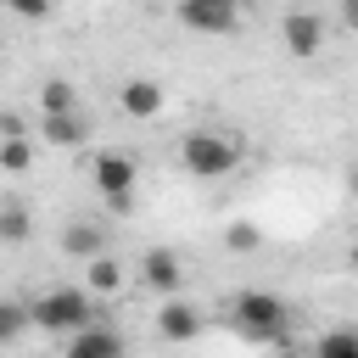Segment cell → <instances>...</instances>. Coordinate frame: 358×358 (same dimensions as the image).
I'll list each match as a JSON object with an SVG mask.
<instances>
[{
    "label": "cell",
    "instance_id": "cell-17",
    "mask_svg": "<svg viewBox=\"0 0 358 358\" xmlns=\"http://www.w3.org/2000/svg\"><path fill=\"white\" fill-rule=\"evenodd\" d=\"M28 324H34V319H28V308H22V302H0V347H6V341H17Z\"/></svg>",
    "mask_w": 358,
    "mask_h": 358
},
{
    "label": "cell",
    "instance_id": "cell-15",
    "mask_svg": "<svg viewBox=\"0 0 358 358\" xmlns=\"http://www.w3.org/2000/svg\"><path fill=\"white\" fill-rule=\"evenodd\" d=\"M224 246H229V252H257V246H263V229H257L252 218H235V224H224Z\"/></svg>",
    "mask_w": 358,
    "mask_h": 358
},
{
    "label": "cell",
    "instance_id": "cell-16",
    "mask_svg": "<svg viewBox=\"0 0 358 358\" xmlns=\"http://www.w3.org/2000/svg\"><path fill=\"white\" fill-rule=\"evenodd\" d=\"M117 285H123L117 257H95V263H90V291H101V296H106V291H117Z\"/></svg>",
    "mask_w": 358,
    "mask_h": 358
},
{
    "label": "cell",
    "instance_id": "cell-23",
    "mask_svg": "<svg viewBox=\"0 0 358 358\" xmlns=\"http://www.w3.org/2000/svg\"><path fill=\"white\" fill-rule=\"evenodd\" d=\"M347 190H352V196H358V162H352V168H347Z\"/></svg>",
    "mask_w": 358,
    "mask_h": 358
},
{
    "label": "cell",
    "instance_id": "cell-24",
    "mask_svg": "<svg viewBox=\"0 0 358 358\" xmlns=\"http://www.w3.org/2000/svg\"><path fill=\"white\" fill-rule=\"evenodd\" d=\"M347 268H358V241H352V252H347Z\"/></svg>",
    "mask_w": 358,
    "mask_h": 358
},
{
    "label": "cell",
    "instance_id": "cell-20",
    "mask_svg": "<svg viewBox=\"0 0 358 358\" xmlns=\"http://www.w3.org/2000/svg\"><path fill=\"white\" fill-rule=\"evenodd\" d=\"M0 140H28V123L17 112H0Z\"/></svg>",
    "mask_w": 358,
    "mask_h": 358
},
{
    "label": "cell",
    "instance_id": "cell-21",
    "mask_svg": "<svg viewBox=\"0 0 358 358\" xmlns=\"http://www.w3.org/2000/svg\"><path fill=\"white\" fill-rule=\"evenodd\" d=\"M11 11H17L22 22H45V17H50V6H34V0H17Z\"/></svg>",
    "mask_w": 358,
    "mask_h": 358
},
{
    "label": "cell",
    "instance_id": "cell-7",
    "mask_svg": "<svg viewBox=\"0 0 358 358\" xmlns=\"http://www.w3.org/2000/svg\"><path fill=\"white\" fill-rule=\"evenodd\" d=\"M140 280H145L151 291H162V296H179V285H185L179 252H173V246H151V252L140 257Z\"/></svg>",
    "mask_w": 358,
    "mask_h": 358
},
{
    "label": "cell",
    "instance_id": "cell-18",
    "mask_svg": "<svg viewBox=\"0 0 358 358\" xmlns=\"http://www.w3.org/2000/svg\"><path fill=\"white\" fill-rule=\"evenodd\" d=\"M0 241H11V246H17V241H28V213H22L17 201H6V207H0Z\"/></svg>",
    "mask_w": 358,
    "mask_h": 358
},
{
    "label": "cell",
    "instance_id": "cell-14",
    "mask_svg": "<svg viewBox=\"0 0 358 358\" xmlns=\"http://www.w3.org/2000/svg\"><path fill=\"white\" fill-rule=\"evenodd\" d=\"M308 358H358V330H352V324L324 330V336L313 341V352H308Z\"/></svg>",
    "mask_w": 358,
    "mask_h": 358
},
{
    "label": "cell",
    "instance_id": "cell-12",
    "mask_svg": "<svg viewBox=\"0 0 358 358\" xmlns=\"http://www.w3.org/2000/svg\"><path fill=\"white\" fill-rule=\"evenodd\" d=\"M39 134H45V145H78L84 134H90V123H84V112H62V117H45L39 123Z\"/></svg>",
    "mask_w": 358,
    "mask_h": 358
},
{
    "label": "cell",
    "instance_id": "cell-6",
    "mask_svg": "<svg viewBox=\"0 0 358 358\" xmlns=\"http://www.w3.org/2000/svg\"><path fill=\"white\" fill-rule=\"evenodd\" d=\"M280 39H285V50L296 56V62H308V56H319V45H324V17L319 11H285V22H280Z\"/></svg>",
    "mask_w": 358,
    "mask_h": 358
},
{
    "label": "cell",
    "instance_id": "cell-22",
    "mask_svg": "<svg viewBox=\"0 0 358 358\" xmlns=\"http://www.w3.org/2000/svg\"><path fill=\"white\" fill-rule=\"evenodd\" d=\"M341 22H347V28L358 34V0H347V6H341Z\"/></svg>",
    "mask_w": 358,
    "mask_h": 358
},
{
    "label": "cell",
    "instance_id": "cell-8",
    "mask_svg": "<svg viewBox=\"0 0 358 358\" xmlns=\"http://www.w3.org/2000/svg\"><path fill=\"white\" fill-rule=\"evenodd\" d=\"M157 330H162V341H196L201 336V308L185 302V296H168L157 308Z\"/></svg>",
    "mask_w": 358,
    "mask_h": 358
},
{
    "label": "cell",
    "instance_id": "cell-3",
    "mask_svg": "<svg viewBox=\"0 0 358 358\" xmlns=\"http://www.w3.org/2000/svg\"><path fill=\"white\" fill-rule=\"evenodd\" d=\"M28 319H34L45 336H78V330L95 324V302H90V291L62 285V291H45V296L28 308Z\"/></svg>",
    "mask_w": 358,
    "mask_h": 358
},
{
    "label": "cell",
    "instance_id": "cell-5",
    "mask_svg": "<svg viewBox=\"0 0 358 358\" xmlns=\"http://www.w3.org/2000/svg\"><path fill=\"white\" fill-rule=\"evenodd\" d=\"M173 17H179V28H190V34H218V39L241 28V11H235L229 0H185Z\"/></svg>",
    "mask_w": 358,
    "mask_h": 358
},
{
    "label": "cell",
    "instance_id": "cell-25",
    "mask_svg": "<svg viewBox=\"0 0 358 358\" xmlns=\"http://www.w3.org/2000/svg\"><path fill=\"white\" fill-rule=\"evenodd\" d=\"M274 358H302V352H291V347H280V352H274Z\"/></svg>",
    "mask_w": 358,
    "mask_h": 358
},
{
    "label": "cell",
    "instance_id": "cell-1",
    "mask_svg": "<svg viewBox=\"0 0 358 358\" xmlns=\"http://www.w3.org/2000/svg\"><path fill=\"white\" fill-rule=\"evenodd\" d=\"M229 324L257 341V347H285V330H291V308L274 296V291H241L229 302Z\"/></svg>",
    "mask_w": 358,
    "mask_h": 358
},
{
    "label": "cell",
    "instance_id": "cell-19",
    "mask_svg": "<svg viewBox=\"0 0 358 358\" xmlns=\"http://www.w3.org/2000/svg\"><path fill=\"white\" fill-rule=\"evenodd\" d=\"M28 162H34V145L28 140H0V168L6 173H22Z\"/></svg>",
    "mask_w": 358,
    "mask_h": 358
},
{
    "label": "cell",
    "instance_id": "cell-2",
    "mask_svg": "<svg viewBox=\"0 0 358 358\" xmlns=\"http://www.w3.org/2000/svg\"><path fill=\"white\" fill-rule=\"evenodd\" d=\"M179 162L190 179H224L241 168V134H224V129H190L179 140Z\"/></svg>",
    "mask_w": 358,
    "mask_h": 358
},
{
    "label": "cell",
    "instance_id": "cell-9",
    "mask_svg": "<svg viewBox=\"0 0 358 358\" xmlns=\"http://www.w3.org/2000/svg\"><path fill=\"white\" fill-rule=\"evenodd\" d=\"M62 358H129V347H123V336H117L112 324H90V330H78V336L67 341Z\"/></svg>",
    "mask_w": 358,
    "mask_h": 358
},
{
    "label": "cell",
    "instance_id": "cell-4",
    "mask_svg": "<svg viewBox=\"0 0 358 358\" xmlns=\"http://www.w3.org/2000/svg\"><path fill=\"white\" fill-rule=\"evenodd\" d=\"M90 179H95V190H101L106 201H129L134 185H140V162H134L129 151H101L95 168H90Z\"/></svg>",
    "mask_w": 358,
    "mask_h": 358
},
{
    "label": "cell",
    "instance_id": "cell-13",
    "mask_svg": "<svg viewBox=\"0 0 358 358\" xmlns=\"http://www.w3.org/2000/svg\"><path fill=\"white\" fill-rule=\"evenodd\" d=\"M39 112H45V117L78 112V90H73L67 78H45V84H39Z\"/></svg>",
    "mask_w": 358,
    "mask_h": 358
},
{
    "label": "cell",
    "instance_id": "cell-10",
    "mask_svg": "<svg viewBox=\"0 0 358 358\" xmlns=\"http://www.w3.org/2000/svg\"><path fill=\"white\" fill-rule=\"evenodd\" d=\"M62 252L78 257V263H95V257H106V229L101 224H67L62 229Z\"/></svg>",
    "mask_w": 358,
    "mask_h": 358
},
{
    "label": "cell",
    "instance_id": "cell-11",
    "mask_svg": "<svg viewBox=\"0 0 358 358\" xmlns=\"http://www.w3.org/2000/svg\"><path fill=\"white\" fill-rule=\"evenodd\" d=\"M117 106H123L129 117H157V112H162V84H151V78H129V84L117 90Z\"/></svg>",
    "mask_w": 358,
    "mask_h": 358
}]
</instances>
